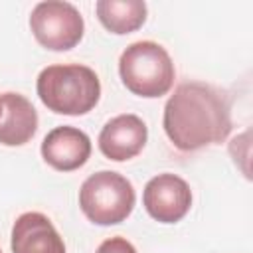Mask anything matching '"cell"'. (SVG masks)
I'll list each match as a JSON object with an SVG mask.
<instances>
[{"label": "cell", "mask_w": 253, "mask_h": 253, "mask_svg": "<svg viewBox=\"0 0 253 253\" xmlns=\"http://www.w3.org/2000/svg\"><path fill=\"white\" fill-rule=\"evenodd\" d=\"M164 132L182 152L223 142L231 132V105L223 91L202 81L174 89L164 105Z\"/></svg>", "instance_id": "cell-1"}, {"label": "cell", "mask_w": 253, "mask_h": 253, "mask_svg": "<svg viewBox=\"0 0 253 253\" xmlns=\"http://www.w3.org/2000/svg\"><path fill=\"white\" fill-rule=\"evenodd\" d=\"M40 101L57 115L79 117L95 109L101 99L97 73L81 63L47 65L36 81Z\"/></svg>", "instance_id": "cell-2"}, {"label": "cell", "mask_w": 253, "mask_h": 253, "mask_svg": "<svg viewBox=\"0 0 253 253\" xmlns=\"http://www.w3.org/2000/svg\"><path fill=\"white\" fill-rule=\"evenodd\" d=\"M119 75L130 93L156 99L172 89L176 69L168 51L160 43L144 40L130 43L121 53Z\"/></svg>", "instance_id": "cell-3"}, {"label": "cell", "mask_w": 253, "mask_h": 253, "mask_svg": "<svg viewBox=\"0 0 253 253\" xmlns=\"http://www.w3.org/2000/svg\"><path fill=\"white\" fill-rule=\"evenodd\" d=\"M136 202L132 184L119 172L101 170L91 174L79 188V208L97 225L125 221Z\"/></svg>", "instance_id": "cell-4"}, {"label": "cell", "mask_w": 253, "mask_h": 253, "mask_svg": "<svg viewBox=\"0 0 253 253\" xmlns=\"http://www.w3.org/2000/svg\"><path fill=\"white\" fill-rule=\"evenodd\" d=\"M30 30L36 42L45 49L67 51L81 42L85 22L73 4L47 0L34 6L30 14Z\"/></svg>", "instance_id": "cell-5"}, {"label": "cell", "mask_w": 253, "mask_h": 253, "mask_svg": "<svg viewBox=\"0 0 253 253\" xmlns=\"http://www.w3.org/2000/svg\"><path fill=\"white\" fill-rule=\"evenodd\" d=\"M142 204L152 219L160 223H176L190 211L192 190L184 178L164 172L146 182Z\"/></svg>", "instance_id": "cell-6"}, {"label": "cell", "mask_w": 253, "mask_h": 253, "mask_svg": "<svg viewBox=\"0 0 253 253\" xmlns=\"http://www.w3.org/2000/svg\"><path fill=\"white\" fill-rule=\"evenodd\" d=\"M148 138V128L144 121L132 113L117 115L105 123L99 132V150L105 158L115 162H125L140 154Z\"/></svg>", "instance_id": "cell-7"}, {"label": "cell", "mask_w": 253, "mask_h": 253, "mask_svg": "<svg viewBox=\"0 0 253 253\" xmlns=\"http://www.w3.org/2000/svg\"><path fill=\"white\" fill-rule=\"evenodd\" d=\"M42 156L51 168L59 172H73L89 160L91 138L77 126H55L42 142Z\"/></svg>", "instance_id": "cell-8"}, {"label": "cell", "mask_w": 253, "mask_h": 253, "mask_svg": "<svg viewBox=\"0 0 253 253\" xmlns=\"http://www.w3.org/2000/svg\"><path fill=\"white\" fill-rule=\"evenodd\" d=\"M10 245L12 253H65L61 235L40 211H26L16 217Z\"/></svg>", "instance_id": "cell-9"}, {"label": "cell", "mask_w": 253, "mask_h": 253, "mask_svg": "<svg viewBox=\"0 0 253 253\" xmlns=\"http://www.w3.org/2000/svg\"><path fill=\"white\" fill-rule=\"evenodd\" d=\"M38 130V111L20 93L0 95V142L6 146H22L34 138Z\"/></svg>", "instance_id": "cell-10"}, {"label": "cell", "mask_w": 253, "mask_h": 253, "mask_svg": "<svg viewBox=\"0 0 253 253\" xmlns=\"http://www.w3.org/2000/svg\"><path fill=\"white\" fill-rule=\"evenodd\" d=\"M95 12L99 22L119 36L136 32L146 22V4L142 0H99Z\"/></svg>", "instance_id": "cell-11"}, {"label": "cell", "mask_w": 253, "mask_h": 253, "mask_svg": "<svg viewBox=\"0 0 253 253\" xmlns=\"http://www.w3.org/2000/svg\"><path fill=\"white\" fill-rule=\"evenodd\" d=\"M97 253H136V249L125 237H109L97 247Z\"/></svg>", "instance_id": "cell-12"}, {"label": "cell", "mask_w": 253, "mask_h": 253, "mask_svg": "<svg viewBox=\"0 0 253 253\" xmlns=\"http://www.w3.org/2000/svg\"><path fill=\"white\" fill-rule=\"evenodd\" d=\"M0 253H2V249H0Z\"/></svg>", "instance_id": "cell-13"}]
</instances>
